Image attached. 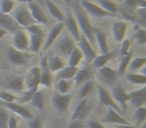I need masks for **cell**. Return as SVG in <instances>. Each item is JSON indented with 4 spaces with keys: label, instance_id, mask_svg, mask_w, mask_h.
I'll return each instance as SVG.
<instances>
[{
    "label": "cell",
    "instance_id": "6da1fadb",
    "mask_svg": "<svg viewBox=\"0 0 146 128\" xmlns=\"http://www.w3.org/2000/svg\"><path fill=\"white\" fill-rule=\"evenodd\" d=\"M73 9H74V17L78 23L81 34L84 35L92 45H94V43H95V37H94L93 32L94 27L92 26L91 22L88 18V14L82 8L79 1H75L73 3Z\"/></svg>",
    "mask_w": 146,
    "mask_h": 128
},
{
    "label": "cell",
    "instance_id": "7a4b0ae2",
    "mask_svg": "<svg viewBox=\"0 0 146 128\" xmlns=\"http://www.w3.org/2000/svg\"><path fill=\"white\" fill-rule=\"evenodd\" d=\"M118 77L119 76L117 74V71L107 65L98 69L97 79L99 80L100 83L105 86H108V87L115 86L117 84Z\"/></svg>",
    "mask_w": 146,
    "mask_h": 128
},
{
    "label": "cell",
    "instance_id": "3957f363",
    "mask_svg": "<svg viewBox=\"0 0 146 128\" xmlns=\"http://www.w3.org/2000/svg\"><path fill=\"white\" fill-rule=\"evenodd\" d=\"M13 18L15 19L18 25L21 28L25 29L26 27L30 26L32 24H35L34 19L31 16V13L29 11L28 7L26 4H22L16 9V10L13 12Z\"/></svg>",
    "mask_w": 146,
    "mask_h": 128
},
{
    "label": "cell",
    "instance_id": "277c9868",
    "mask_svg": "<svg viewBox=\"0 0 146 128\" xmlns=\"http://www.w3.org/2000/svg\"><path fill=\"white\" fill-rule=\"evenodd\" d=\"M110 94H111L114 101L118 104L120 109L122 110V112L125 113L126 106H127V103L129 102V96H128V92L125 90L124 86L121 85V84H116L115 86L112 87Z\"/></svg>",
    "mask_w": 146,
    "mask_h": 128
},
{
    "label": "cell",
    "instance_id": "5b68a950",
    "mask_svg": "<svg viewBox=\"0 0 146 128\" xmlns=\"http://www.w3.org/2000/svg\"><path fill=\"white\" fill-rule=\"evenodd\" d=\"M6 56L9 62H11L12 64L17 65V66L25 65L26 63H28V61L30 60V58H31L29 53L19 51L12 46L8 47V49H7V51H6Z\"/></svg>",
    "mask_w": 146,
    "mask_h": 128
},
{
    "label": "cell",
    "instance_id": "8992f818",
    "mask_svg": "<svg viewBox=\"0 0 146 128\" xmlns=\"http://www.w3.org/2000/svg\"><path fill=\"white\" fill-rule=\"evenodd\" d=\"M79 3L87 14L91 15V16H93V17H96V18L113 16L112 14L108 13L107 11H105L104 9H102L98 4L91 2V1H89V0H80Z\"/></svg>",
    "mask_w": 146,
    "mask_h": 128
},
{
    "label": "cell",
    "instance_id": "52a82bcc",
    "mask_svg": "<svg viewBox=\"0 0 146 128\" xmlns=\"http://www.w3.org/2000/svg\"><path fill=\"white\" fill-rule=\"evenodd\" d=\"M12 44V47L19 51L23 52L29 51V34L25 29L21 28L13 34Z\"/></svg>",
    "mask_w": 146,
    "mask_h": 128
},
{
    "label": "cell",
    "instance_id": "ba28073f",
    "mask_svg": "<svg viewBox=\"0 0 146 128\" xmlns=\"http://www.w3.org/2000/svg\"><path fill=\"white\" fill-rule=\"evenodd\" d=\"M72 100L71 94H59L55 92L52 96V104L57 112L60 114H64L67 112L69 108V105Z\"/></svg>",
    "mask_w": 146,
    "mask_h": 128
},
{
    "label": "cell",
    "instance_id": "9c48e42d",
    "mask_svg": "<svg viewBox=\"0 0 146 128\" xmlns=\"http://www.w3.org/2000/svg\"><path fill=\"white\" fill-rule=\"evenodd\" d=\"M0 106L6 108L8 111H12L14 114H17L20 117L24 118L26 120H30L34 117L33 113L26 108L25 106L21 105L19 103H16V102H2L0 101Z\"/></svg>",
    "mask_w": 146,
    "mask_h": 128
},
{
    "label": "cell",
    "instance_id": "30bf717a",
    "mask_svg": "<svg viewBox=\"0 0 146 128\" xmlns=\"http://www.w3.org/2000/svg\"><path fill=\"white\" fill-rule=\"evenodd\" d=\"M98 95H99V102L101 105L106 106L108 108H112L118 113H121L122 110L118 106V104L114 101L110 92L101 84H98Z\"/></svg>",
    "mask_w": 146,
    "mask_h": 128
},
{
    "label": "cell",
    "instance_id": "8fae6325",
    "mask_svg": "<svg viewBox=\"0 0 146 128\" xmlns=\"http://www.w3.org/2000/svg\"><path fill=\"white\" fill-rule=\"evenodd\" d=\"M75 47L76 42L69 34H63L57 41V49L63 56L69 57Z\"/></svg>",
    "mask_w": 146,
    "mask_h": 128
},
{
    "label": "cell",
    "instance_id": "7c38bea8",
    "mask_svg": "<svg viewBox=\"0 0 146 128\" xmlns=\"http://www.w3.org/2000/svg\"><path fill=\"white\" fill-rule=\"evenodd\" d=\"M40 85L44 86V87H51L53 85V73L50 71L48 67V62H47V57L43 56L41 57L40 60Z\"/></svg>",
    "mask_w": 146,
    "mask_h": 128
},
{
    "label": "cell",
    "instance_id": "4fadbf2b",
    "mask_svg": "<svg viewBox=\"0 0 146 128\" xmlns=\"http://www.w3.org/2000/svg\"><path fill=\"white\" fill-rule=\"evenodd\" d=\"M90 104L91 103H90V100L88 97L80 100L79 103L76 106L74 112H73L72 116H71V120H82V121H85L90 110H91V105Z\"/></svg>",
    "mask_w": 146,
    "mask_h": 128
},
{
    "label": "cell",
    "instance_id": "5bb4252c",
    "mask_svg": "<svg viewBox=\"0 0 146 128\" xmlns=\"http://www.w3.org/2000/svg\"><path fill=\"white\" fill-rule=\"evenodd\" d=\"M77 44H78V48L80 49V51L82 52L83 54L84 58H86V60L89 61V62H92L94 60L96 56H97V52L96 50L94 49V46L87 40L84 35L81 34L80 36V39L77 41Z\"/></svg>",
    "mask_w": 146,
    "mask_h": 128
},
{
    "label": "cell",
    "instance_id": "9a60e30c",
    "mask_svg": "<svg viewBox=\"0 0 146 128\" xmlns=\"http://www.w3.org/2000/svg\"><path fill=\"white\" fill-rule=\"evenodd\" d=\"M65 27L67 28L69 32V35L74 39L75 42H77L80 39V36H81V32H80L79 26H78V23L76 21L74 15L71 12H68L67 15H65V19L63 21Z\"/></svg>",
    "mask_w": 146,
    "mask_h": 128
},
{
    "label": "cell",
    "instance_id": "2e32d148",
    "mask_svg": "<svg viewBox=\"0 0 146 128\" xmlns=\"http://www.w3.org/2000/svg\"><path fill=\"white\" fill-rule=\"evenodd\" d=\"M40 67L39 66H33L27 73L26 77L24 78L25 88L33 89V88H39L40 86Z\"/></svg>",
    "mask_w": 146,
    "mask_h": 128
},
{
    "label": "cell",
    "instance_id": "e0dca14e",
    "mask_svg": "<svg viewBox=\"0 0 146 128\" xmlns=\"http://www.w3.org/2000/svg\"><path fill=\"white\" fill-rule=\"evenodd\" d=\"M0 28L4 29L7 33L14 34L17 30L21 29V27L15 21V19L13 18L12 15L4 14V13L0 12Z\"/></svg>",
    "mask_w": 146,
    "mask_h": 128
},
{
    "label": "cell",
    "instance_id": "ac0fdd59",
    "mask_svg": "<svg viewBox=\"0 0 146 128\" xmlns=\"http://www.w3.org/2000/svg\"><path fill=\"white\" fill-rule=\"evenodd\" d=\"M101 123H107V124H114V125H119V124H130V122L126 119L125 117L121 115L120 113L116 112L112 108H108L105 116L101 119Z\"/></svg>",
    "mask_w": 146,
    "mask_h": 128
},
{
    "label": "cell",
    "instance_id": "d6986e66",
    "mask_svg": "<svg viewBox=\"0 0 146 128\" xmlns=\"http://www.w3.org/2000/svg\"><path fill=\"white\" fill-rule=\"evenodd\" d=\"M65 28V25L63 22H58L57 24H55L54 26L51 28V30L49 31L48 35H47L46 39H45L44 43V50L47 51L55 41L58 39V37L60 36V34L62 33L63 29Z\"/></svg>",
    "mask_w": 146,
    "mask_h": 128
},
{
    "label": "cell",
    "instance_id": "ffe728a7",
    "mask_svg": "<svg viewBox=\"0 0 146 128\" xmlns=\"http://www.w3.org/2000/svg\"><path fill=\"white\" fill-rule=\"evenodd\" d=\"M129 102L133 107L138 108L145 106L146 103V88L142 87L138 90H134L128 93Z\"/></svg>",
    "mask_w": 146,
    "mask_h": 128
},
{
    "label": "cell",
    "instance_id": "44dd1931",
    "mask_svg": "<svg viewBox=\"0 0 146 128\" xmlns=\"http://www.w3.org/2000/svg\"><path fill=\"white\" fill-rule=\"evenodd\" d=\"M27 7H28L29 11L31 13V16L34 19V21L36 23H40V24H48V19H47L46 15L44 14L43 10L41 9V7L37 4L34 1L27 3Z\"/></svg>",
    "mask_w": 146,
    "mask_h": 128
},
{
    "label": "cell",
    "instance_id": "7402d4cb",
    "mask_svg": "<svg viewBox=\"0 0 146 128\" xmlns=\"http://www.w3.org/2000/svg\"><path fill=\"white\" fill-rule=\"evenodd\" d=\"M127 28L128 24L125 21L118 20L113 22V24H112V33H113L114 38H115V40L117 42L121 43L125 39L126 33H127Z\"/></svg>",
    "mask_w": 146,
    "mask_h": 128
},
{
    "label": "cell",
    "instance_id": "603a6c76",
    "mask_svg": "<svg viewBox=\"0 0 146 128\" xmlns=\"http://www.w3.org/2000/svg\"><path fill=\"white\" fill-rule=\"evenodd\" d=\"M93 32H94V37H95V41H97L101 54H105V53L109 52L110 50H109V45H108L107 34L99 28H93Z\"/></svg>",
    "mask_w": 146,
    "mask_h": 128
},
{
    "label": "cell",
    "instance_id": "cb8c5ba5",
    "mask_svg": "<svg viewBox=\"0 0 146 128\" xmlns=\"http://www.w3.org/2000/svg\"><path fill=\"white\" fill-rule=\"evenodd\" d=\"M92 77V67L90 64L83 66L81 69H78L77 73H76L75 77H74V81L77 86L82 85L83 83L87 82L88 80H91Z\"/></svg>",
    "mask_w": 146,
    "mask_h": 128
},
{
    "label": "cell",
    "instance_id": "d4e9b609",
    "mask_svg": "<svg viewBox=\"0 0 146 128\" xmlns=\"http://www.w3.org/2000/svg\"><path fill=\"white\" fill-rule=\"evenodd\" d=\"M47 62H48V67L52 73L60 71L63 67H65V61L59 55H51L50 57H47Z\"/></svg>",
    "mask_w": 146,
    "mask_h": 128
},
{
    "label": "cell",
    "instance_id": "484cf974",
    "mask_svg": "<svg viewBox=\"0 0 146 128\" xmlns=\"http://www.w3.org/2000/svg\"><path fill=\"white\" fill-rule=\"evenodd\" d=\"M6 89L9 90V91L16 92V93H21L25 89L24 78L21 77V76L13 77L6 85Z\"/></svg>",
    "mask_w": 146,
    "mask_h": 128
},
{
    "label": "cell",
    "instance_id": "4316f807",
    "mask_svg": "<svg viewBox=\"0 0 146 128\" xmlns=\"http://www.w3.org/2000/svg\"><path fill=\"white\" fill-rule=\"evenodd\" d=\"M78 71V67H72V66H65L60 71L56 72V79H64V80H72L74 79L76 73Z\"/></svg>",
    "mask_w": 146,
    "mask_h": 128
},
{
    "label": "cell",
    "instance_id": "83f0119b",
    "mask_svg": "<svg viewBox=\"0 0 146 128\" xmlns=\"http://www.w3.org/2000/svg\"><path fill=\"white\" fill-rule=\"evenodd\" d=\"M114 55H115V51H109V52L105 53V54L97 55V56L94 58V60L92 61V65H93V67L97 68V69L104 67V66L107 65V63L113 58Z\"/></svg>",
    "mask_w": 146,
    "mask_h": 128
},
{
    "label": "cell",
    "instance_id": "f1b7e54d",
    "mask_svg": "<svg viewBox=\"0 0 146 128\" xmlns=\"http://www.w3.org/2000/svg\"><path fill=\"white\" fill-rule=\"evenodd\" d=\"M45 5H46L47 9L50 12V14L54 17L55 19L58 20V22H63L65 19V14L60 10L58 6L55 4L51 0H45Z\"/></svg>",
    "mask_w": 146,
    "mask_h": 128
},
{
    "label": "cell",
    "instance_id": "f546056e",
    "mask_svg": "<svg viewBox=\"0 0 146 128\" xmlns=\"http://www.w3.org/2000/svg\"><path fill=\"white\" fill-rule=\"evenodd\" d=\"M84 56L82 54V52L80 51V49L77 46L74 48V50L72 51L70 55L68 57V65L72 66V67H78V65L80 64L82 60H83Z\"/></svg>",
    "mask_w": 146,
    "mask_h": 128
},
{
    "label": "cell",
    "instance_id": "4dcf8cb0",
    "mask_svg": "<svg viewBox=\"0 0 146 128\" xmlns=\"http://www.w3.org/2000/svg\"><path fill=\"white\" fill-rule=\"evenodd\" d=\"M43 39H44V37L29 34V51L38 53L42 47Z\"/></svg>",
    "mask_w": 146,
    "mask_h": 128
},
{
    "label": "cell",
    "instance_id": "1f68e13d",
    "mask_svg": "<svg viewBox=\"0 0 146 128\" xmlns=\"http://www.w3.org/2000/svg\"><path fill=\"white\" fill-rule=\"evenodd\" d=\"M97 2L99 3V6L108 13L114 15L118 12V6L115 2H113L112 0H97Z\"/></svg>",
    "mask_w": 146,
    "mask_h": 128
},
{
    "label": "cell",
    "instance_id": "d6a6232c",
    "mask_svg": "<svg viewBox=\"0 0 146 128\" xmlns=\"http://www.w3.org/2000/svg\"><path fill=\"white\" fill-rule=\"evenodd\" d=\"M55 90L59 94H68L71 89V82L69 80L58 79L54 84Z\"/></svg>",
    "mask_w": 146,
    "mask_h": 128
},
{
    "label": "cell",
    "instance_id": "836d02e7",
    "mask_svg": "<svg viewBox=\"0 0 146 128\" xmlns=\"http://www.w3.org/2000/svg\"><path fill=\"white\" fill-rule=\"evenodd\" d=\"M126 80L131 84L136 85H145L146 84V76L145 74L140 73H128L126 75Z\"/></svg>",
    "mask_w": 146,
    "mask_h": 128
},
{
    "label": "cell",
    "instance_id": "e575fe53",
    "mask_svg": "<svg viewBox=\"0 0 146 128\" xmlns=\"http://www.w3.org/2000/svg\"><path fill=\"white\" fill-rule=\"evenodd\" d=\"M94 88V80H88L87 82L82 84L81 88L79 90V93H78V96H79L80 100L84 99V98H87L88 95L93 91Z\"/></svg>",
    "mask_w": 146,
    "mask_h": 128
},
{
    "label": "cell",
    "instance_id": "d590c367",
    "mask_svg": "<svg viewBox=\"0 0 146 128\" xmlns=\"http://www.w3.org/2000/svg\"><path fill=\"white\" fill-rule=\"evenodd\" d=\"M132 56H133V53L132 52H128L126 55H124L122 60L120 61V64H119V67H118L117 70V74L118 76H122L125 74L126 70H127L128 66H129V63L132 59Z\"/></svg>",
    "mask_w": 146,
    "mask_h": 128
},
{
    "label": "cell",
    "instance_id": "8d00e7d4",
    "mask_svg": "<svg viewBox=\"0 0 146 128\" xmlns=\"http://www.w3.org/2000/svg\"><path fill=\"white\" fill-rule=\"evenodd\" d=\"M134 120H135V125L138 127L142 126L146 120V108L145 106L136 108L135 112H134Z\"/></svg>",
    "mask_w": 146,
    "mask_h": 128
},
{
    "label": "cell",
    "instance_id": "74e56055",
    "mask_svg": "<svg viewBox=\"0 0 146 128\" xmlns=\"http://www.w3.org/2000/svg\"><path fill=\"white\" fill-rule=\"evenodd\" d=\"M31 103L37 107L39 110H44V107H45V104H44V93L40 90H37L35 92V94L33 95L32 99H31Z\"/></svg>",
    "mask_w": 146,
    "mask_h": 128
},
{
    "label": "cell",
    "instance_id": "f35d334b",
    "mask_svg": "<svg viewBox=\"0 0 146 128\" xmlns=\"http://www.w3.org/2000/svg\"><path fill=\"white\" fill-rule=\"evenodd\" d=\"M15 8L14 0H0V12L9 14Z\"/></svg>",
    "mask_w": 146,
    "mask_h": 128
},
{
    "label": "cell",
    "instance_id": "ab89813d",
    "mask_svg": "<svg viewBox=\"0 0 146 128\" xmlns=\"http://www.w3.org/2000/svg\"><path fill=\"white\" fill-rule=\"evenodd\" d=\"M146 63V58L145 57H136L134 59H131L129 63V66L131 71H136V70H140Z\"/></svg>",
    "mask_w": 146,
    "mask_h": 128
},
{
    "label": "cell",
    "instance_id": "60d3db41",
    "mask_svg": "<svg viewBox=\"0 0 146 128\" xmlns=\"http://www.w3.org/2000/svg\"><path fill=\"white\" fill-rule=\"evenodd\" d=\"M26 32L28 34H32V35H37V36H41V37H44V30L42 29V27L40 26L39 24L35 23V24H32L30 26L26 27L25 28Z\"/></svg>",
    "mask_w": 146,
    "mask_h": 128
},
{
    "label": "cell",
    "instance_id": "b9f144b4",
    "mask_svg": "<svg viewBox=\"0 0 146 128\" xmlns=\"http://www.w3.org/2000/svg\"><path fill=\"white\" fill-rule=\"evenodd\" d=\"M8 110L2 106H0V128H8Z\"/></svg>",
    "mask_w": 146,
    "mask_h": 128
},
{
    "label": "cell",
    "instance_id": "7bdbcfd3",
    "mask_svg": "<svg viewBox=\"0 0 146 128\" xmlns=\"http://www.w3.org/2000/svg\"><path fill=\"white\" fill-rule=\"evenodd\" d=\"M39 88H33V89H28L26 90L24 94H23L21 97H17V100L21 103H26V102H30L31 99H32L33 95L35 94V92L38 90Z\"/></svg>",
    "mask_w": 146,
    "mask_h": 128
},
{
    "label": "cell",
    "instance_id": "ee69618b",
    "mask_svg": "<svg viewBox=\"0 0 146 128\" xmlns=\"http://www.w3.org/2000/svg\"><path fill=\"white\" fill-rule=\"evenodd\" d=\"M135 37L137 39L138 43L141 45L146 44V31L144 28H140L139 26H136V32H135Z\"/></svg>",
    "mask_w": 146,
    "mask_h": 128
},
{
    "label": "cell",
    "instance_id": "f6af8a7d",
    "mask_svg": "<svg viewBox=\"0 0 146 128\" xmlns=\"http://www.w3.org/2000/svg\"><path fill=\"white\" fill-rule=\"evenodd\" d=\"M0 100L2 102H15L17 100V96L11 93L10 91L0 92Z\"/></svg>",
    "mask_w": 146,
    "mask_h": 128
},
{
    "label": "cell",
    "instance_id": "bcb514c9",
    "mask_svg": "<svg viewBox=\"0 0 146 128\" xmlns=\"http://www.w3.org/2000/svg\"><path fill=\"white\" fill-rule=\"evenodd\" d=\"M28 128H43V122L40 116H35L28 120Z\"/></svg>",
    "mask_w": 146,
    "mask_h": 128
},
{
    "label": "cell",
    "instance_id": "7dc6e473",
    "mask_svg": "<svg viewBox=\"0 0 146 128\" xmlns=\"http://www.w3.org/2000/svg\"><path fill=\"white\" fill-rule=\"evenodd\" d=\"M123 2L129 7H146V0H124Z\"/></svg>",
    "mask_w": 146,
    "mask_h": 128
},
{
    "label": "cell",
    "instance_id": "c3c4849f",
    "mask_svg": "<svg viewBox=\"0 0 146 128\" xmlns=\"http://www.w3.org/2000/svg\"><path fill=\"white\" fill-rule=\"evenodd\" d=\"M66 128H89L85 121L82 120H71Z\"/></svg>",
    "mask_w": 146,
    "mask_h": 128
},
{
    "label": "cell",
    "instance_id": "681fc988",
    "mask_svg": "<svg viewBox=\"0 0 146 128\" xmlns=\"http://www.w3.org/2000/svg\"><path fill=\"white\" fill-rule=\"evenodd\" d=\"M131 43H132V40L131 39H124L123 41L121 42V49H120V53H121L122 56L126 55L130 50V46H131Z\"/></svg>",
    "mask_w": 146,
    "mask_h": 128
},
{
    "label": "cell",
    "instance_id": "f907efd6",
    "mask_svg": "<svg viewBox=\"0 0 146 128\" xmlns=\"http://www.w3.org/2000/svg\"><path fill=\"white\" fill-rule=\"evenodd\" d=\"M137 17L138 20L145 24L146 22V7H138L137 9Z\"/></svg>",
    "mask_w": 146,
    "mask_h": 128
},
{
    "label": "cell",
    "instance_id": "816d5d0a",
    "mask_svg": "<svg viewBox=\"0 0 146 128\" xmlns=\"http://www.w3.org/2000/svg\"><path fill=\"white\" fill-rule=\"evenodd\" d=\"M87 125L89 128H107L103 123H101V122L96 119H90L87 122Z\"/></svg>",
    "mask_w": 146,
    "mask_h": 128
},
{
    "label": "cell",
    "instance_id": "f5cc1de1",
    "mask_svg": "<svg viewBox=\"0 0 146 128\" xmlns=\"http://www.w3.org/2000/svg\"><path fill=\"white\" fill-rule=\"evenodd\" d=\"M18 123H19V119L17 116H15V115L9 116L8 128H18Z\"/></svg>",
    "mask_w": 146,
    "mask_h": 128
},
{
    "label": "cell",
    "instance_id": "db71d44e",
    "mask_svg": "<svg viewBox=\"0 0 146 128\" xmlns=\"http://www.w3.org/2000/svg\"><path fill=\"white\" fill-rule=\"evenodd\" d=\"M113 128H140L135 124H119V125H114Z\"/></svg>",
    "mask_w": 146,
    "mask_h": 128
},
{
    "label": "cell",
    "instance_id": "11a10c76",
    "mask_svg": "<svg viewBox=\"0 0 146 128\" xmlns=\"http://www.w3.org/2000/svg\"><path fill=\"white\" fill-rule=\"evenodd\" d=\"M7 34H8V33H7L6 31L4 30V29L0 28V39H2L3 37H5V36H6Z\"/></svg>",
    "mask_w": 146,
    "mask_h": 128
},
{
    "label": "cell",
    "instance_id": "9f6ffc18",
    "mask_svg": "<svg viewBox=\"0 0 146 128\" xmlns=\"http://www.w3.org/2000/svg\"><path fill=\"white\" fill-rule=\"evenodd\" d=\"M15 1H17L19 3H22V4H27V3L31 2L32 0H15Z\"/></svg>",
    "mask_w": 146,
    "mask_h": 128
},
{
    "label": "cell",
    "instance_id": "6f0895ef",
    "mask_svg": "<svg viewBox=\"0 0 146 128\" xmlns=\"http://www.w3.org/2000/svg\"><path fill=\"white\" fill-rule=\"evenodd\" d=\"M140 128H146V125H145V123L143 124L142 126H140Z\"/></svg>",
    "mask_w": 146,
    "mask_h": 128
},
{
    "label": "cell",
    "instance_id": "680465c9",
    "mask_svg": "<svg viewBox=\"0 0 146 128\" xmlns=\"http://www.w3.org/2000/svg\"><path fill=\"white\" fill-rule=\"evenodd\" d=\"M116 1H118V2H123L124 0H116Z\"/></svg>",
    "mask_w": 146,
    "mask_h": 128
}]
</instances>
